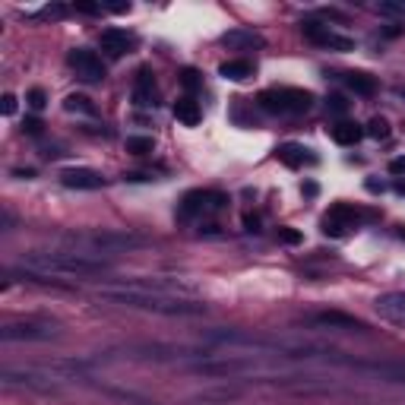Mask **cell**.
<instances>
[{
	"instance_id": "1",
	"label": "cell",
	"mask_w": 405,
	"mask_h": 405,
	"mask_svg": "<svg viewBox=\"0 0 405 405\" xmlns=\"http://www.w3.org/2000/svg\"><path fill=\"white\" fill-rule=\"evenodd\" d=\"M99 298L111 301V304H121V307H140V310H152V314H165V317L206 314V304L177 298V295H158V291L133 289V285H108V289H99Z\"/></svg>"
},
{
	"instance_id": "2",
	"label": "cell",
	"mask_w": 405,
	"mask_h": 405,
	"mask_svg": "<svg viewBox=\"0 0 405 405\" xmlns=\"http://www.w3.org/2000/svg\"><path fill=\"white\" fill-rule=\"evenodd\" d=\"M25 273H38V275H95L111 269L108 260L95 254H76V250H60V254H23L19 260Z\"/></svg>"
},
{
	"instance_id": "3",
	"label": "cell",
	"mask_w": 405,
	"mask_h": 405,
	"mask_svg": "<svg viewBox=\"0 0 405 405\" xmlns=\"http://www.w3.org/2000/svg\"><path fill=\"white\" fill-rule=\"evenodd\" d=\"M60 244H66L76 254H111V250H130L149 244V238H143L136 232H114V228H92V232H66L58 234Z\"/></svg>"
},
{
	"instance_id": "4",
	"label": "cell",
	"mask_w": 405,
	"mask_h": 405,
	"mask_svg": "<svg viewBox=\"0 0 405 405\" xmlns=\"http://www.w3.org/2000/svg\"><path fill=\"white\" fill-rule=\"evenodd\" d=\"M256 101L269 114H304L314 105V95L304 89H266Z\"/></svg>"
},
{
	"instance_id": "5",
	"label": "cell",
	"mask_w": 405,
	"mask_h": 405,
	"mask_svg": "<svg viewBox=\"0 0 405 405\" xmlns=\"http://www.w3.org/2000/svg\"><path fill=\"white\" fill-rule=\"evenodd\" d=\"M228 206V197L219 191H193L184 197L181 203V219H191V215H209V212H222Z\"/></svg>"
},
{
	"instance_id": "6",
	"label": "cell",
	"mask_w": 405,
	"mask_h": 405,
	"mask_svg": "<svg viewBox=\"0 0 405 405\" xmlns=\"http://www.w3.org/2000/svg\"><path fill=\"white\" fill-rule=\"evenodd\" d=\"M361 219H373V215L371 212H361V209H355V206L339 203V206H332L330 212H326V219H323V232L330 234V238H342V234H345L348 228H355Z\"/></svg>"
},
{
	"instance_id": "7",
	"label": "cell",
	"mask_w": 405,
	"mask_h": 405,
	"mask_svg": "<svg viewBox=\"0 0 405 405\" xmlns=\"http://www.w3.org/2000/svg\"><path fill=\"white\" fill-rule=\"evenodd\" d=\"M193 371L203 377H244L256 371V364L247 358H222V361H197Z\"/></svg>"
},
{
	"instance_id": "8",
	"label": "cell",
	"mask_w": 405,
	"mask_h": 405,
	"mask_svg": "<svg viewBox=\"0 0 405 405\" xmlns=\"http://www.w3.org/2000/svg\"><path fill=\"white\" fill-rule=\"evenodd\" d=\"M66 64L73 66L76 76H79L83 83H101V79H105V64H101V58L95 51H86V48L70 51Z\"/></svg>"
},
{
	"instance_id": "9",
	"label": "cell",
	"mask_w": 405,
	"mask_h": 405,
	"mask_svg": "<svg viewBox=\"0 0 405 405\" xmlns=\"http://www.w3.org/2000/svg\"><path fill=\"white\" fill-rule=\"evenodd\" d=\"M3 342H48L54 339V326L48 323H7L0 330Z\"/></svg>"
},
{
	"instance_id": "10",
	"label": "cell",
	"mask_w": 405,
	"mask_h": 405,
	"mask_svg": "<svg viewBox=\"0 0 405 405\" xmlns=\"http://www.w3.org/2000/svg\"><path fill=\"white\" fill-rule=\"evenodd\" d=\"M301 32H304V38H307V42L320 45V48H330V51H352V48H355V42H352L348 35L332 32L330 25H320V23H304V25H301Z\"/></svg>"
},
{
	"instance_id": "11",
	"label": "cell",
	"mask_w": 405,
	"mask_h": 405,
	"mask_svg": "<svg viewBox=\"0 0 405 405\" xmlns=\"http://www.w3.org/2000/svg\"><path fill=\"white\" fill-rule=\"evenodd\" d=\"M307 323H310V326H320V330H348V332L367 330L358 317H348V314H342V310H323V314L307 317Z\"/></svg>"
},
{
	"instance_id": "12",
	"label": "cell",
	"mask_w": 405,
	"mask_h": 405,
	"mask_svg": "<svg viewBox=\"0 0 405 405\" xmlns=\"http://www.w3.org/2000/svg\"><path fill=\"white\" fill-rule=\"evenodd\" d=\"M99 45L108 58H124V54H130V51L136 48V35L127 32V29H105Z\"/></svg>"
},
{
	"instance_id": "13",
	"label": "cell",
	"mask_w": 405,
	"mask_h": 405,
	"mask_svg": "<svg viewBox=\"0 0 405 405\" xmlns=\"http://www.w3.org/2000/svg\"><path fill=\"white\" fill-rule=\"evenodd\" d=\"M60 184L70 191H99V187H105V177L95 168H66V171H60Z\"/></svg>"
},
{
	"instance_id": "14",
	"label": "cell",
	"mask_w": 405,
	"mask_h": 405,
	"mask_svg": "<svg viewBox=\"0 0 405 405\" xmlns=\"http://www.w3.org/2000/svg\"><path fill=\"white\" fill-rule=\"evenodd\" d=\"M373 307H377V314L386 323L405 326V291H386V295H380L373 301Z\"/></svg>"
},
{
	"instance_id": "15",
	"label": "cell",
	"mask_w": 405,
	"mask_h": 405,
	"mask_svg": "<svg viewBox=\"0 0 405 405\" xmlns=\"http://www.w3.org/2000/svg\"><path fill=\"white\" fill-rule=\"evenodd\" d=\"M133 101H136L140 108H156V76H152L149 66H140V73H136Z\"/></svg>"
},
{
	"instance_id": "16",
	"label": "cell",
	"mask_w": 405,
	"mask_h": 405,
	"mask_svg": "<svg viewBox=\"0 0 405 405\" xmlns=\"http://www.w3.org/2000/svg\"><path fill=\"white\" fill-rule=\"evenodd\" d=\"M222 45H228V48H263V35L250 32V29H234V32L222 35Z\"/></svg>"
},
{
	"instance_id": "17",
	"label": "cell",
	"mask_w": 405,
	"mask_h": 405,
	"mask_svg": "<svg viewBox=\"0 0 405 405\" xmlns=\"http://www.w3.org/2000/svg\"><path fill=\"white\" fill-rule=\"evenodd\" d=\"M174 117L184 127H197L203 121V111H199V105L193 99H181V101H174Z\"/></svg>"
},
{
	"instance_id": "18",
	"label": "cell",
	"mask_w": 405,
	"mask_h": 405,
	"mask_svg": "<svg viewBox=\"0 0 405 405\" xmlns=\"http://www.w3.org/2000/svg\"><path fill=\"white\" fill-rule=\"evenodd\" d=\"M361 136H364V130L355 121H339V124L332 127V140L339 143V146H355Z\"/></svg>"
},
{
	"instance_id": "19",
	"label": "cell",
	"mask_w": 405,
	"mask_h": 405,
	"mask_svg": "<svg viewBox=\"0 0 405 405\" xmlns=\"http://www.w3.org/2000/svg\"><path fill=\"white\" fill-rule=\"evenodd\" d=\"M219 76H222V79H232V83H241V79L254 76V64H250V60H225V64L219 66Z\"/></svg>"
},
{
	"instance_id": "20",
	"label": "cell",
	"mask_w": 405,
	"mask_h": 405,
	"mask_svg": "<svg viewBox=\"0 0 405 405\" xmlns=\"http://www.w3.org/2000/svg\"><path fill=\"white\" fill-rule=\"evenodd\" d=\"M279 158L289 168H298V165H304V162H317L314 156H307V149L304 146H298V143H285V146L279 149Z\"/></svg>"
},
{
	"instance_id": "21",
	"label": "cell",
	"mask_w": 405,
	"mask_h": 405,
	"mask_svg": "<svg viewBox=\"0 0 405 405\" xmlns=\"http://www.w3.org/2000/svg\"><path fill=\"white\" fill-rule=\"evenodd\" d=\"M342 79H345V86L355 92V95H373V92H377V79L367 73H345Z\"/></svg>"
},
{
	"instance_id": "22",
	"label": "cell",
	"mask_w": 405,
	"mask_h": 405,
	"mask_svg": "<svg viewBox=\"0 0 405 405\" xmlns=\"http://www.w3.org/2000/svg\"><path fill=\"white\" fill-rule=\"evenodd\" d=\"M64 108L70 111V114H95V105H92L86 95H66Z\"/></svg>"
},
{
	"instance_id": "23",
	"label": "cell",
	"mask_w": 405,
	"mask_h": 405,
	"mask_svg": "<svg viewBox=\"0 0 405 405\" xmlns=\"http://www.w3.org/2000/svg\"><path fill=\"white\" fill-rule=\"evenodd\" d=\"M152 149H156L152 136H127V152L130 156H149Z\"/></svg>"
},
{
	"instance_id": "24",
	"label": "cell",
	"mask_w": 405,
	"mask_h": 405,
	"mask_svg": "<svg viewBox=\"0 0 405 405\" xmlns=\"http://www.w3.org/2000/svg\"><path fill=\"white\" fill-rule=\"evenodd\" d=\"M364 133L373 136V140H386V136H389V121H386V117H380V114L371 117V124H367V130H364Z\"/></svg>"
},
{
	"instance_id": "25",
	"label": "cell",
	"mask_w": 405,
	"mask_h": 405,
	"mask_svg": "<svg viewBox=\"0 0 405 405\" xmlns=\"http://www.w3.org/2000/svg\"><path fill=\"white\" fill-rule=\"evenodd\" d=\"M377 13H380V16H402L405 19V0H380V3H377Z\"/></svg>"
},
{
	"instance_id": "26",
	"label": "cell",
	"mask_w": 405,
	"mask_h": 405,
	"mask_svg": "<svg viewBox=\"0 0 405 405\" xmlns=\"http://www.w3.org/2000/svg\"><path fill=\"white\" fill-rule=\"evenodd\" d=\"M25 101H29V108H32V111H42V108L48 105V95H45V89H38V86H35V89H29Z\"/></svg>"
},
{
	"instance_id": "27",
	"label": "cell",
	"mask_w": 405,
	"mask_h": 405,
	"mask_svg": "<svg viewBox=\"0 0 405 405\" xmlns=\"http://www.w3.org/2000/svg\"><path fill=\"white\" fill-rule=\"evenodd\" d=\"M279 241L289 244V247H298L301 241H304V234H301L298 228H279Z\"/></svg>"
},
{
	"instance_id": "28",
	"label": "cell",
	"mask_w": 405,
	"mask_h": 405,
	"mask_svg": "<svg viewBox=\"0 0 405 405\" xmlns=\"http://www.w3.org/2000/svg\"><path fill=\"white\" fill-rule=\"evenodd\" d=\"M326 108H330L332 114H345V111H348V101L342 99V95H330V101H326Z\"/></svg>"
},
{
	"instance_id": "29",
	"label": "cell",
	"mask_w": 405,
	"mask_h": 405,
	"mask_svg": "<svg viewBox=\"0 0 405 405\" xmlns=\"http://www.w3.org/2000/svg\"><path fill=\"white\" fill-rule=\"evenodd\" d=\"M23 130L29 133V136H42V130H45V124L38 121V117H25V124H23Z\"/></svg>"
},
{
	"instance_id": "30",
	"label": "cell",
	"mask_w": 405,
	"mask_h": 405,
	"mask_svg": "<svg viewBox=\"0 0 405 405\" xmlns=\"http://www.w3.org/2000/svg\"><path fill=\"white\" fill-rule=\"evenodd\" d=\"M181 83L187 86V89H199V73H197V70H191V66H187V70H184V73H181Z\"/></svg>"
},
{
	"instance_id": "31",
	"label": "cell",
	"mask_w": 405,
	"mask_h": 405,
	"mask_svg": "<svg viewBox=\"0 0 405 405\" xmlns=\"http://www.w3.org/2000/svg\"><path fill=\"white\" fill-rule=\"evenodd\" d=\"M0 108H3V114H7V117H13V114H16V95H10V92H7V95L0 99Z\"/></svg>"
},
{
	"instance_id": "32",
	"label": "cell",
	"mask_w": 405,
	"mask_h": 405,
	"mask_svg": "<svg viewBox=\"0 0 405 405\" xmlns=\"http://www.w3.org/2000/svg\"><path fill=\"white\" fill-rule=\"evenodd\" d=\"M76 10H79V13H89V16H95V13H101V3H86V0H76Z\"/></svg>"
},
{
	"instance_id": "33",
	"label": "cell",
	"mask_w": 405,
	"mask_h": 405,
	"mask_svg": "<svg viewBox=\"0 0 405 405\" xmlns=\"http://www.w3.org/2000/svg\"><path fill=\"white\" fill-rule=\"evenodd\" d=\"M244 228L247 232H260V215H254V212L244 215Z\"/></svg>"
},
{
	"instance_id": "34",
	"label": "cell",
	"mask_w": 405,
	"mask_h": 405,
	"mask_svg": "<svg viewBox=\"0 0 405 405\" xmlns=\"http://www.w3.org/2000/svg\"><path fill=\"white\" fill-rule=\"evenodd\" d=\"M124 181H152V171H127Z\"/></svg>"
},
{
	"instance_id": "35",
	"label": "cell",
	"mask_w": 405,
	"mask_h": 405,
	"mask_svg": "<svg viewBox=\"0 0 405 405\" xmlns=\"http://www.w3.org/2000/svg\"><path fill=\"white\" fill-rule=\"evenodd\" d=\"M389 174H405V156H399V158L389 162Z\"/></svg>"
},
{
	"instance_id": "36",
	"label": "cell",
	"mask_w": 405,
	"mask_h": 405,
	"mask_svg": "<svg viewBox=\"0 0 405 405\" xmlns=\"http://www.w3.org/2000/svg\"><path fill=\"white\" fill-rule=\"evenodd\" d=\"M304 193L307 197H317V184H304Z\"/></svg>"
}]
</instances>
